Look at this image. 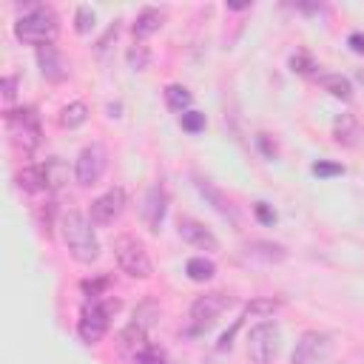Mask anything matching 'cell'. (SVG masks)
Masks as SVG:
<instances>
[{
    "instance_id": "1",
    "label": "cell",
    "mask_w": 364,
    "mask_h": 364,
    "mask_svg": "<svg viewBox=\"0 0 364 364\" xmlns=\"http://www.w3.org/2000/svg\"><path fill=\"white\" fill-rule=\"evenodd\" d=\"M91 225L94 222L77 208H71L60 216V236H63L71 259L80 264H91L100 256V242H97V233Z\"/></svg>"
},
{
    "instance_id": "2",
    "label": "cell",
    "mask_w": 364,
    "mask_h": 364,
    "mask_svg": "<svg viewBox=\"0 0 364 364\" xmlns=\"http://www.w3.org/2000/svg\"><path fill=\"white\" fill-rule=\"evenodd\" d=\"M57 31H60V20H57L54 9L43 6V3L26 6V11L14 20V37L23 43H31V46L51 43L57 37Z\"/></svg>"
},
{
    "instance_id": "3",
    "label": "cell",
    "mask_w": 364,
    "mask_h": 364,
    "mask_svg": "<svg viewBox=\"0 0 364 364\" xmlns=\"http://www.w3.org/2000/svg\"><path fill=\"white\" fill-rule=\"evenodd\" d=\"M119 310V301L117 299H88L80 310V318H77V333L85 344H97L105 333H108V324H111V316Z\"/></svg>"
},
{
    "instance_id": "4",
    "label": "cell",
    "mask_w": 364,
    "mask_h": 364,
    "mask_svg": "<svg viewBox=\"0 0 364 364\" xmlns=\"http://www.w3.org/2000/svg\"><path fill=\"white\" fill-rule=\"evenodd\" d=\"M6 131L11 145L20 154H31L40 145V117L34 114V108H9L6 111Z\"/></svg>"
},
{
    "instance_id": "5",
    "label": "cell",
    "mask_w": 364,
    "mask_h": 364,
    "mask_svg": "<svg viewBox=\"0 0 364 364\" xmlns=\"http://www.w3.org/2000/svg\"><path fill=\"white\" fill-rule=\"evenodd\" d=\"M114 259H117L119 270L128 273L131 279H151L154 276V264H151L145 245L131 233H122L114 239Z\"/></svg>"
},
{
    "instance_id": "6",
    "label": "cell",
    "mask_w": 364,
    "mask_h": 364,
    "mask_svg": "<svg viewBox=\"0 0 364 364\" xmlns=\"http://www.w3.org/2000/svg\"><path fill=\"white\" fill-rule=\"evenodd\" d=\"M336 350V341L327 330H304L290 353V364H324Z\"/></svg>"
},
{
    "instance_id": "7",
    "label": "cell",
    "mask_w": 364,
    "mask_h": 364,
    "mask_svg": "<svg viewBox=\"0 0 364 364\" xmlns=\"http://www.w3.org/2000/svg\"><path fill=\"white\" fill-rule=\"evenodd\" d=\"M282 347V330L276 321H259L247 333V355L253 364H270Z\"/></svg>"
},
{
    "instance_id": "8",
    "label": "cell",
    "mask_w": 364,
    "mask_h": 364,
    "mask_svg": "<svg viewBox=\"0 0 364 364\" xmlns=\"http://www.w3.org/2000/svg\"><path fill=\"white\" fill-rule=\"evenodd\" d=\"M105 168H108V151H105V145L102 142H91L74 159V179L82 188H91V185H97L102 179Z\"/></svg>"
},
{
    "instance_id": "9",
    "label": "cell",
    "mask_w": 364,
    "mask_h": 364,
    "mask_svg": "<svg viewBox=\"0 0 364 364\" xmlns=\"http://www.w3.org/2000/svg\"><path fill=\"white\" fill-rule=\"evenodd\" d=\"M125 191L122 188H108L102 196H97L91 202V210H88V219L97 225V228H105V225H114L122 210H125Z\"/></svg>"
},
{
    "instance_id": "10",
    "label": "cell",
    "mask_w": 364,
    "mask_h": 364,
    "mask_svg": "<svg viewBox=\"0 0 364 364\" xmlns=\"http://www.w3.org/2000/svg\"><path fill=\"white\" fill-rule=\"evenodd\" d=\"M236 304V299L230 296V293H222V290H210V293H205V296H199L193 304H191V318H193V324H210V321H216L228 307H233Z\"/></svg>"
},
{
    "instance_id": "11",
    "label": "cell",
    "mask_w": 364,
    "mask_h": 364,
    "mask_svg": "<svg viewBox=\"0 0 364 364\" xmlns=\"http://www.w3.org/2000/svg\"><path fill=\"white\" fill-rule=\"evenodd\" d=\"M37 65H40V74H43L48 82H63V80L68 77V63H65L63 51H60L54 43L37 46Z\"/></svg>"
},
{
    "instance_id": "12",
    "label": "cell",
    "mask_w": 364,
    "mask_h": 364,
    "mask_svg": "<svg viewBox=\"0 0 364 364\" xmlns=\"http://www.w3.org/2000/svg\"><path fill=\"white\" fill-rule=\"evenodd\" d=\"M193 185H196L199 196H202V199H205V202H208V205H210L222 219H228V222H233V225L239 222L233 202H230V199H228V196H225V193H222L210 179H205V176H193Z\"/></svg>"
},
{
    "instance_id": "13",
    "label": "cell",
    "mask_w": 364,
    "mask_h": 364,
    "mask_svg": "<svg viewBox=\"0 0 364 364\" xmlns=\"http://www.w3.org/2000/svg\"><path fill=\"white\" fill-rule=\"evenodd\" d=\"M165 213H168V193L162 185H151L145 193V202H142V219H145L148 230L156 233L165 222Z\"/></svg>"
},
{
    "instance_id": "14",
    "label": "cell",
    "mask_w": 364,
    "mask_h": 364,
    "mask_svg": "<svg viewBox=\"0 0 364 364\" xmlns=\"http://www.w3.org/2000/svg\"><path fill=\"white\" fill-rule=\"evenodd\" d=\"M176 230H179V236H182L188 245H193V247H199V250H219V239H216L202 222H196V219H191V216H179Z\"/></svg>"
},
{
    "instance_id": "15",
    "label": "cell",
    "mask_w": 364,
    "mask_h": 364,
    "mask_svg": "<svg viewBox=\"0 0 364 364\" xmlns=\"http://www.w3.org/2000/svg\"><path fill=\"white\" fill-rule=\"evenodd\" d=\"M245 253L256 262H264V264H279L287 259V247L279 242H267V239H250L245 245Z\"/></svg>"
},
{
    "instance_id": "16",
    "label": "cell",
    "mask_w": 364,
    "mask_h": 364,
    "mask_svg": "<svg viewBox=\"0 0 364 364\" xmlns=\"http://www.w3.org/2000/svg\"><path fill=\"white\" fill-rule=\"evenodd\" d=\"M145 347H148V327H145V324H139L136 318H131V321L119 330V350L136 358Z\"/></svg>"
},
{
    "instance_id": "17",
    "label": "cell",
    "mask_w": 364,
    "mask_h": 364,
    "mask_svg": "<svg viewBox=\"0 0 364 364\" xmlns=\"http://www.w3.org/2000/svg\"><path fill=\"white\" fill-rule=\"evenodd\" d=\"M162 20H165V14H162L159 9L145 6V9L136 14V20H134L131 31H134V37H136V40H145V37H151L154 31H159V28H162Z\"/></svg>"
},
{
    "instance_id": "18",
    "label": "cell",
    "mask_w": 364,
    "mask_h": 364,
    "mask_svg": "<svg viewBox=\"0 0 364 364\" xmlns=\"http://www.w3.org/2000/svg\"><path fill=\"white\" fill-rule=\"evenodd\" d=\"M333 136H336L338 145L353 148V145L358 142V136H361V128H358L355 117H353V114H341V117H336V122H333Z\"/></svg>"
},
{
    "instance_id": "19",
    "label": "cell",
    "mask_w": 364,
    "mask_h": 364,
    "mask_svg": "<svg viewBox=\"0 0 364 364\" xmlns=\"http://www.w3.org/2000/svg\"><path fill=\"white\" fill-rule=\"evenodd\" d=\"M43 176H46V191H60L68 182V165L60 156H48L46 162H40Z\"/></svg>"
},
{
    "instance_id": "20",
    "label": "cell",
    "mask_w": 364,
    "mask_h": 364,
    "mask_svg": "<svg viewBox=\"0 0 364 364\" xmlns=\"http://www.w3.org/2000/svg\"><path fill=\"white\" fill-rule=\"evenodd\" d=\"M316 80H318V85H321L324 91H330L336 100H341V102H350V100H353V82H350L347 77H341V74H318Z\"/></svg>"
},
{
    "instance_id": "21",
    "label": "cell",
    "mask_w": 364,
    "mask_h": 364,
    "mask_svg": "<svg viewBox=\"0 0 364 364\" xmlns=\"http://www.w3.org/2000/svg\"><path fill=\"white\" fill-rule=\"evenodd\" d=\"M85 119H88V105L85 102H68V105H63L60 108V117H57V122L63 125V128H68V131H74V128H80V125H85Z\"/></svg>"
},
{
    "instance_id": "22",
    "label": "cell",
    "mask_w": 364,
    "mask_h": 364,
    "mask_svg": "<svg viewBox=\"0 0 364 364\" xmlns=\"http://www.w3.org/2000/svg\"><path fill=\"white\" fill-rule=\"evenodd\" d=\"M17 185L26 191V193H40L46 191V176H43V168L40 165H26L23 171H17Z\"/></svg>"
},
{
    "instance_id": "23",
    "label": "cell",
    "mask_w": 364,
    "mask_h": 364,
    "mask_svg": "<svg viewBox=\"0 0 364 364\" xmlns=\"http://www.w3.org/2000/svg\"><path fill=\"white\" fill-rule=\"evenodd\" d=\"M185 273H188L191 282H210L216 276V264L205 256H191L185 262Z\"/></svg>"
},
{
    "instance_id": "24",
    "label": "cell",
    "mask_w": 364,
    "mask_h": 364,
    "mask_svg": "<svg viewBox=\"0 0 364 364\" xmlns=\"http://www.w3.org/2000/svg\"><path fill=\"white\" fill-rule=\"evenodd\" d=\"M165 102H168V108L171 111H179V114H185L188 111V105L193 102V97H191V91L185 88V85H168L165 88Z\"/></svg>"
},
{
    "instance_id": "25",
    "label": "cell",
    "mask_w": 364,
    "mask_h": 364,
    "mask_svg": "<svg viewBox=\"0 0 364 364\" xmlns=\"http://www.w3.org/2000/svg\"><path fill=\"white\" fill-rule=\"evenodd\" d=\"M94 23H97L94 9L91 6H77V11H74V31L77 34H88L94 28Z\"/></svg>"
},
{
    "instance_id": "26",
    "label": "cell",
    "mask_w": 364,
    "mask_h": 364,
    "mask_svg": "<svg viewBox=\"0 0 364 364\" xmlns=\"http://www.w3.org/2000/svg\"><path fill=\"white\" fill-rule=\"evenodd\" d=\"M125 60H128V65H131L134 71H142V68H148V63H151V51H148V46L136 43V46H131V48L125 51Z\"/></svg>"
},
{
    "instance_id": "27",
    "label": "cell",
    "mask_w": 364,
    "mask_h": 364,
    "mask_svg": "<svg viewBox=\"0 0 364 364\" xmlns=\"http://www.w3.org/2000/svg\"><path fill=\"white\" fill-rule=\"evenodd\" d=\"M279 307H282L279 299H256V301H250V304L245 307V318H247V316H273Z\"/></svg>"
},
{
    "instance_id": "28",
    "label": "cell",
    "mask_w": 364,
    "mask_h": 364,
    "mask_svg": "<svg viewBox=\"0 0 364 364\" xmlns=\"http://www.w3.org/2000/svg\"><path fill=\"white\" fill-rule=\"evenodd\" d=\"M179 125H182V131H188V134H199V131H205V114L188 108L185 114H179Z\"/></svg>"
},
{
    "instance_id": "29",
    "label": "cell",
    "mask_w": 364,
    "mask_h": 364,
    "mask_svg": "<svg viewBox=\"0 0 364 364\" xmlns=\"http://www.w3.org/2000/svg\"><path fill=\"white\" fill-rule=\"evenodd\" d=\"M310 171L316 173V176H341L344 173V165H338V162H327V159H318V162H313L310 165Z\"/></svg>"
},
{
    "instance_id": "30",
    "label": "cell",
    "mask_w": 364,
    "mask_h": 364,
    "mask_svg": "<svg viewBox=\"0 0 364 364\" xmlns=\"http://www.w3.org/2000/svg\"><path fill=\"white\" fill-rule=\"evenodd\" d=\"M313 68H316V63H313V57H310V54L299 51V54H293V57H290V71H299V74H310Z\"/></svg>"
},
{
    "instance_id": "31",
    "label": "cell",
    "mask_w": 364,
    "mask_h": 364,
    "mask_svg": "<svg viewBox=\"0 0 364 364\" xmlns=\"http://www.w3.org/2000/svg\"><path fill=\"white\" fill-rule=\"evenodd\" d=\"M253 213H256V219H259L262 225H276V222H279V213H276L273 205H267V202H256V205H253Z\"/></svg>"
},
{
    "instance_id": "32",
    "label": "cell",
    "mask_w": 364,
    "mask_h": 364,
    "mask_svg": "<svg viewBox=\"0 0 364 364\" xmlns=\"http://www.w3.org/2000/svg\"><path fill=\"white\" fill-rule=\"evenodd\" d=\"M134 361H136V364H165V353H162L159 347L148 344V347H145Z\"/></svg>"
},
{
    "instance_id": "33",
    "label": "cell",
    "mask_w": 364,
    "mask_h": 364,
    "mask_svg": "<svg viewBox=\"0 0 364 364\" xmlns=\"http://www.w3.org/2000/svg\"><path fill=\"white\" fill-rule=\"evenodd\" d=\"M0 91H3V100L11 102V100L17 97V74H6V77L0 80Z\"/></svg>"
},
{
    "instance_id": "34",
    "label": "cell",
    "mask_w": 364,
    "mask_h": 364,
    "mask_svg": "<svg viewBox=\"0 0 364 364\" xmlns=\"http://www.w3.org/2000/svg\"><path fill=\"white\" fill-rule=\"evenodd\" d=\"M347 46H350L355 54H364V34H361V31H353V34L347 37Z\"/></svg>"
},
{
    "instance_id": "35",
    "label": "cell",
    "mask_w": 364,
    "mask_h": 364,
    "mask_svg": "<svg viewBox=\"0 0 364 364\" xmlns=\"http://www.w3.org/2000/svg\"><path fill=\"white\" fill-rule=\"evenodd\" d=\"M247 6H250V3H228V9H236V11H239V9H247Z\"/></svg>"
}]
</instances>
